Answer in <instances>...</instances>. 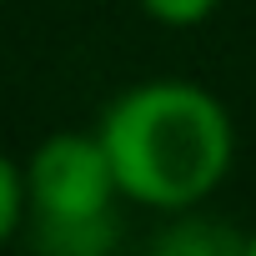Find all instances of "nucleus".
Here are the masks:
<instances>
[{
  "mask_svg": "<svg viewBox=\"0 0 256 256\" xmlns=\"http://www.w3.org/2000/svg\"><path fill=\"white\" fill-rule=\"evenodd\" d=\"M156 251H176V256H246V231L206 221L191 206V211H176V226H166L156 236Z\"/></svg>",
  "mask_w": 256,
  "mask_h": 256,
  "instance_id": "obj_3",
  "label": "nucleus"
},
{
  "mask_svg": "<svg viewBox=\"0 0 256 256\" xmlns=\"http://www.w3.org/2000/svg\"><path fill=\"white\" fill-rule=\"evenodd\" d=\"M26 201H30V226L36 231L110 221L116 201H120V186H116V166H110L100 136L96 131L46 136L26 161Z\"/></svg>",
  "mask_w": 256,
  "mask_h": 256,
  "instance_id": "obj_2",
  "label": "nucleus"
},
{
  "mask_svg": "<svg viewBox=\"0 0 256 256\" xmlns=\"http://www.w3.org/2000/svg\"><path fill=\"white\" fill-rule=\"evenodd\" d=\"M96 136L131 206L176 216L221 191L236 161V126L216 90L176 76L136 80L100 110Z\"/></svg>",
  "mask_w": 256,
  "mask_h": 256,
  "instance_id": "obj_1",
  "label": "nucleus"
},
{
  "mask_svg": "<svg viewBox=\"0 0 256 256\" xmlns=\"http://www.w3.org/2000/svg\"><path fill=\"white\" fill-rule=\"evenodd\" d=\"M246 251H251V256H256V231H251V236H246Z\"/></svg>",
  "mask_w": 256,
  "mask_h": 256,
  "instance_id": "obj_7",
  "label": "nucleus"
},
{
  "mask_svg": "<svg viewBox=\"0 0 256 256\" xmlns=\"http://www.w3.org/2000/svg\"><path fill=\"white\" fill-rule=\"evenodd\" d=\"M30 221V201H26V166L0 151V246L16 241L20 226Z\"/></svg>",
  "mask_w": 256,
  "mask_h": 256,
  "instance_id": "obj_5",
  "label": "nucleus"
},
{
  "mask_svg": "<svg viewBox=\"0 0 256 256\" xmlns=\"http://www.w3.org/2000/svg\"><path fill=\"white\" fill-rule=\"evenodd\" d=\"M141 16L151 26H166V30H196L206 26L216 10H221V0H136Z\"/></svg>",
  "mask_w": 256,
  "mask_h": 256,
  "instance_id": "obj_6",
  "label": "nucleus"
},
{
  "mask_svg": "<svg viewBox=\"0 0 256 256\" xmlns=\"http://www.w3.org/2000/svg\"><path fill=\"white\" fill-rule=\"evenodd\" d=\"M30 241L40 251H56V256H100L116 246V216L90 221V226H66V231H36Z\"/></svg>",
  "mask_w": 256,
  "mask_h": 256,
  "instance_id": "obj_4",
  "label": "nucleus"
}]
</instances>
